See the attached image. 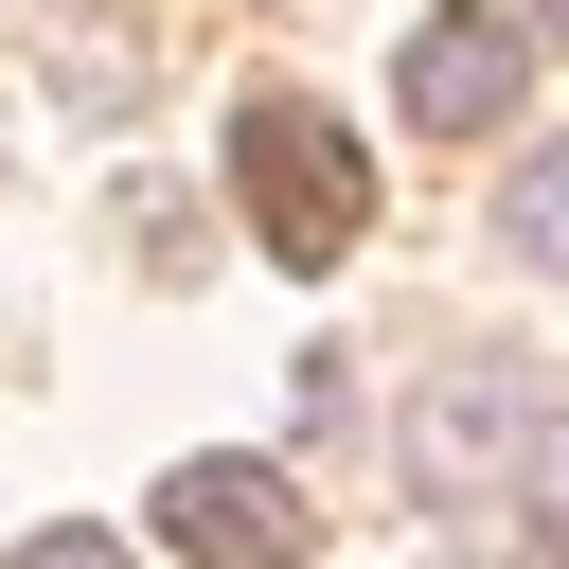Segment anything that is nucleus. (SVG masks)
<instances>
[{
    "mask_svg": "<svg viewBox=\"0 0 569 569\" xmlns=\"http://www.w3.org/2000/svg\"><path fill=\"white\" fill-rule=\"evenodd\" d=\"M498 249H516V267H569V142H533V160L498 178Z\"/></svg>",
    "mask_w": 569,
    "mask_h": 569,
    "instance_id": "39448f33",
    "label": "nucleus"
},
{
    "mask_svg": "<svg viewBox=\"0 0 569 569\" xmlns=\"http://www.w3.org/2000/svg\"><path fill=\"white\" fill-rule=\"evenodd\" d=\"M18 569H142V551H124V533H36Z\"/></svg>",
    "mask_w": 569,
    "mask_h": 569,
    "instance_id": "0eeeda50",
    "label": "nucleus"
},
{
    "mask_svg": "<svg viewBox=\"0 0 569 569\" xmlns=\"http://www.w3.org/2000/svg\"><path fill=\"white\" fill-rule=\"evenodd\" d=\"M516 427H533V373H516V356H462V373L409 409V480H427V498H480V480H516Z\"/></svg>",
    "mask_w": 569,
    "mask_h": 569,
    "instance_id": "20e7f679",
    "label": "nucleus"
},
{
    "mask_svg": "<svg viewBox=\"0 0 569 569\" xmlns=\"http://www.w3.org/2000/svg\"><path fill=\"white\" fill-rule=\"evenodd\" d=\"M160 551L178 569H302V498L267 462H178L160 480Z\"/></svg>",
    "mask_w": 569,
    "mask_h": 569,
    "instance_id": "7ed1b4c3",
    "label": "nucleus"
},
{
    "mask_svg": "<svg viewBox=\"0 0 569 569\" xmlns=\"http://www.w3.org/2000/svg\"><path fill=\"white\" fill-rule=\"evenodd\" d=\"M231 213L320 284V267H356V231H373V160L338 142V107H302V89H249L231 107Z\"/></svg>",
    "mask_w": 569,
    "mask_h": 569,
    "instance_id": "f257e3e1",
    "label": "nucleus"
},
{
    "mask_svg": "<svg viewBox=\"0 0 569 569\" xmlns=\"http://www.w3.org/2000/svg\"><path fill=\"white\" fill-rule=\"evenodd\" d=\"M516 36H551V53H569V0H516Z\"/></svg>",
    "mask_w": 569,
    "mask_h": 569,
    "instance_id": "6e6552de",
    "label": "nucleus"
},
{
    "mask_svg": "<svg viewBox=\"0 0 569 569\" xmlns=\"http://www.w3.org/2000/svg\"><path fill=\"white\" fill-rule=\"evenodd\" d=\"M516 89H533V36H516V0H445V18L391 53V107H409L427 142H498V124H516Z\"/></svg>",
    "mask_w": 569,
    "mask_h": 569,
    "instance_id": "f03ea898",
    "label": "nucleus"
},
{
    "mask_svg": "<svg viewBox=\"0 0 569 569\" xmlns=\"http://www.w3.org/2000/svg\"><path fill=\"white\" fill-rule=\"evenodd\" d=\"M462 569H551V551H462Z\"/></svg>",
    "mask_w": 569,
    "mask_h": 569,
    "instance_id": "1a4fd4ad",
    "label": "nucleus"
},
{
    "mask_svg": "<svg viewBox=\"0 0 569 569\" xmlns=\"http://www.w3.org/2000/svg\"><path fill=\"white\" fill-rule=\"evenodd\" d=\"M516 462H533V498H569V391H533V427H516Z\"/></svg>",
    "mask_w": 569,
    "mask_h": 569,
    "instance_id": "423d86ee",
    "label": "nucleus"
}]
</instances>
